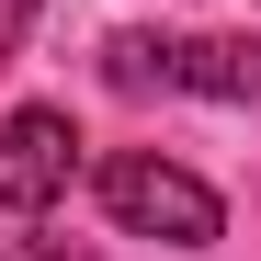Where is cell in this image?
Segmentation results:
<instances>
[{
    "instance_id": "obj_4",
    "label": "cell",
    "mask_w": 261,
    "mask_h": 261,
    "mask_svg": "<svg viewBox=\"0 0 261 261\" xmlns=\"http://www.w3.org/2000/svg\"><path fill=\"white\" fill-rule=\"evenodd\" d=\"M102 80H114V91H170V34H114Z\"/></svg>"
},
{
    "instance_id": "obj_1",
    "label": "cell",
    "mask_w": 261,
    "mask_h": 261,
    "mask_svg": "<svg viewBox=\"0 0 261 261\" xmlns=\"http://www.w3.org/2000/svg\"><path fill=\"white\" fill-rule=\"evenodd\" d=\"M102 216H114L125 239H159V250H204V239H227L216 182H193V170H182V159H159V148L102 159Z\"/></svg>"
},
{
    "instance_id": "obj_2",
    "label": "cell",
    "mask_w": 261,
    "mask_h": 261,
    "mask_svg": "<svg viewBox=\"0 0 261 261\" xmlns=\"http://www.w3.org/2000/svg\"><path fill=\"white\" fill-rule=\"evenodd\" d=\"M68 170H80V125L68 114H46V102L0 114V216H46L68 193Z\"/></svg>"
},
{
    "instance_id": "obj_3",
    "label": "cell",
    "mask_w": 261,
    "mask_h": 261,
    "mask_svg": "<svg viewBox=\"0 0 261 261\" xmlns=\"http://www.w3.org/2000/svg\"><path fill=\"white\" fill-rule=\"evenodd\" d=\"M170 91L261 102V34H170Z\"/></svg>"
}]
</instances>
